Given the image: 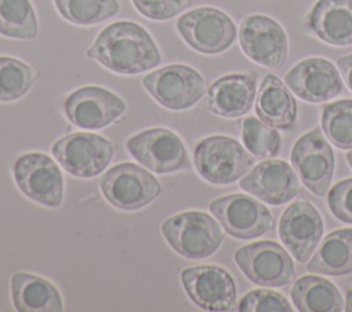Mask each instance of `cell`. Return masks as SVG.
I'll use <instances>...</instances> for the list:
<instances>
[{
	"mask_svg": "<svg viewBox=\"0 0 352 312\" xmlns=\"http://www.w3.org/2000/svg\"><path fill=\"white\" fill-rule=\"evenodd\" d=\"M87 56L118 74H139L161 63V54L148 32L131 21L102 29Z\"/></svg>",
	"mask_w": 352,
	"mask_h": 312,
	"instance_id": "cell-1",
	"label": "cell"
},
{
	"mask_svg": "<svg viewBox=\"0 0 352 312\" xmlns=\"http://www.w3.org/2000/svg\"><path fill=\"white\" fill-rule=\"evenodd\" d=\"M161 232L177 254L191 260L212 256L224 239L219 223L199 210H188L166 219Z\"/></svg>",
	"mask_w": 352,
	"mask_h": 312,
	"instance_id": "cell-2",
	"label": "cell"
},
{
	"mask_svg": "<svg viewBox=\"0 0 352 312\" xmlns=\"http://www.w3.org/2000/svg\"><path fill=\"white\" fill-rule=\"evenodd\" d=\"M254 164V157L242 144L224 135H214L198 142L194 150V165L199 176L217 186L236 181Z\"/></svg>",
	"mask_w": 352,
	"mask_h": 312,
	"instance_id": "cell-3",
	"label": "cell"
},
{
	"mask_svg": "<svg viewBox=\"0 0 352 312\" xmlns=\"http://www.w3.org/2000/svg\"><path fill=\"white\" fill-rule=\"evenodd\" d=\"M99 186L109 203L121 210L142 209L151 203L162 191L155 176L131 162L110 168L102 175Z\"/></svg>",
	"mask_w": 352,
	"mask_h": 312,
	"instance_id": "cell-4",
	"label": "cell"
},
{
	"mask_svg": "<svg viewBox=\"0 0 352 312\" xmlns=\"http://www.w3.org/2000/svg\"><path fill=\"white\" fill-rule=\"evenodd\" d=\"M52 155L70 175L81 179L95 177L110 164L116 147L96 133L74 132L52 144Z\"/></svg>",
	"mask_w": 352,
	"mask_h": 312,
	"instance_id": "cell-5",
	"label": "cell"
},
{
	"mask_svg": "<svg viewBox=\"0 0 352 312\" xmlns=\"http://www.w3.org/2000/svg\"><path fill=\"white\" fill-rule=\"evenodd\" d=\"M142 84L161 106L180 111L197 104L206 91L205 78L187 65H168L143 77Z\"/></svg>",
	"mask_w": 352,
	"mask_h": 312,
	"instance_id": "cell-6",
	"label": "cell"
},
{
	"mask_svg": "<svg viewBox=\"0 0 352 312\" xmlns=\"http://www.w3.org/2000/svg\"><path fill=\"white\" fill-rule=\"evenodd\" d=\"M176 29L188 47L206 55L226 51L236 38L232 19L214 7H198L184 12L177 19Z\"/></svg>",
	"mask_w": 352,
	"mask_h": 312,
	"instance_id": "cell-7",
	"label": "cell"
},
{
	"mask_svg": "<svg viewBox=\"0 0 352 312\" xmlns=\"http://www.w3.org/2000/svg\"><path fill=\"white\" fill-rule=\"evenodd\" d=\"M126 150L144 168L168 175L188 168V154L182 139L166 128H150L126 140Z\"/></svg>",
	"mask_w": 352,
	"mask_h": 312,
	"instance_id": "cell-8",
	"label": "cell"
},
{
	"mask_svg": "<svg viewBox=\"0 0 352 312\" xmlns=\"http://www.w3.org/2000/svg\"><path fill=\"white\" fill-rule=\"evenodd\" d=\"M234 260L250 282L264 287L285 286L296 275L290 254L271 241L253 242L239 247Z\"/></svg>",
	"mask_w": 352,
	"mask_h": 312,
	"instance_id": "cell-9",
	"label": "cell"
},
{
	"mask_svg": "<svg viewBox=\"0 0 352 312\" xmlns=\"http://www.w3.org/2000/svg\"><path fill=\"white\" fill-rule=\"evenodd\" d=\"M18 188L36 203L58 208L63 201V176L58 164L43 153H28L12 165Z\"/></svg>",
	"mask_w": 352,
	"mask_h": 312,
	"instance_id": "cell-10",
	"label": "cell"
},
{
	"mask_svg": "<svg viewBox=\"0 0 352 312\" xmlns=\"http://www.w3.org/2000/svg\"><path fill=\"white\" fill-rule=\"evenodd\" d=\"M209 210L224 231L238 239L258 238L275 225L268 208L245 194H230L217 198L210 202Z\"/></svg>",
	"mask_w": 352,
	"mask_h": 312,
	"instance_id": "cell-11",
	"label": "cell"
},
{
	"mask_svg": "<svg viewBox=\"0 0 352 312\" xmlns=\"http://www.w3.org/2000/svg\"><path fill=\"white\" fill-rule=\"evenodd\" d=\"M290 159L301 183L315 195L324 197L333 179L334 153L322 129L302 135L294 143Z\"/></svg>",
	"mask_w": 352,
	"mask_h": 312,
	"instance_id": "cell-12",
	"label": "cell"
},
{
	"mask_svg": "<svg viewBox=\"0 0 352 312\" xmlns=\"http://www.w3.org/2000/svg\"><path fill=\"white\" fill-rule=\"evenodd\" d=\"M239 44L245 55L260 66L282 69L287 58V37L282 26L265 15H249L239 26Z\"/></svg>",
	"mask_w": 352,
	"mask_h": 312,
	"instance_id": "cell-13",
	"label": "cell"
},
{
	"mask_svg": "<svg viewBox=\"0 0 352 312\" xmlns=\"http://www.w3.org/2000/svg\"><path fill=\"white\" fill-rule=\"evenodd\" d=\"M188 298L201 309L224 312L236 302V286L224 268L217 265L190 267L180 274Z\"/></svg>",
	"mask_w": 352,
	"mask_h": 312,
	"instance_id": "cell-14",
	"label": "cell"
},
{
	"mask_svg": "<svg viewBox=\"0 0 352 312\" xmlns=\"http://www.w3.org/2000/svg\"><path fill=\"white\" fill-rule=\"evenodd\" d=\"M126 109L125 102L102 87L88 85L73 91L63 102L66 118L81 129H100L113 124Z\"/></svg>",
	"mask_w": 352,
	"mask_h": 312,
	"instance_id": "cell-15",
	"label": "cell"
},
{
	"mask_svg": "<svg viewBox=\"0 0 352 312\" xmlns=\"http://www.w3.org/2000/svg\"><path fill=\"white\" fill-rule=\"evenodd\" d=\"M323 236V221L315 206L297 201L279 220V238L298 263H307Z\"/></svg>",
	"mask_w": 352,
	"mask_h": 312,
	"instance_id": "cell-16",
	"label": "cell"
},
{
	"mask_svg": "<svg viewBox=\"0 0 352 312\" xmlns=\"http://www.w3.org/2000/svg\"><path fill=\"white\" fill-rule=\"evenodd\" d=\"M239 187L268 205H282L300 192L296 170L282 159H268L245 175Z\"/></svg>",
	"mask_w": 352,
	"mask_h": 312,
	"instance_id": "cell-17",
	"label": "cell"
},
{
	"mask_svg": "<svg viewBox=\"0 0 352 312\" xmlns=\"http://www.w3.org/2000/svg\"><path fill=\"white\" fill-rule=\"evenodd\" d=\"M287 88L300 99L322 103L342 91V80L336 66L323 58H308L293 66L285 77Z\"/></svg>",
	"mask_w": 352,
	"mask_h": 312,
	"instance_id": "cell-18",
	"label": "cell"
},
{
	"mask_svg": "<svg viewBox=\"0 0 352 312\" xmlns=\"http://www.w3.org/2000/svg\"><path fill=\"white\" fill-rule=\"evenodd\" d=\"M256 76L234 73L217 78L208 89V109L224 118H236L246 114L256 99Z\"/></svg>",
	"mask_w": 352,
	"mask_h": 312,
	"instance_id": "cell-19",
	"label": "cell"
},
{
	"mask_svg": "<svg viewBox=\"0 0 352 312\" xmlns=\"http://www.w3.org/2000/svg\"><path fill=\"white\" fill-rule=\"evenodd\" d=\"M309 30L322 41L345 47L352 44V0H319L307 16Z\"/></svg>",
	"mask_w": 352,
	"mask_h": 312,
	"instance_id": "cell-20",
	"label": "cell"
},
{
	"mask_svg": "<svg viewBox=\"0 0 352 312\" xmlns=\"http://www.w3.org/2000/svg\"><path fill=\"white\" fill-rule=\"evenodd\" d=\"M256 114L267 125L287 131L297 120V103L287 85L276 76L267 74L256 98Z\"/></svg>",
	"mask_w": 352,
	"mask_h": 312,
	"instance_id": "cell-21",
	"label": "cell"
},
{
	"mask_svg": "<svg viewBox=\"0 0 352 312\" xmlns=\"http://www.w3.org/2000/svg\"><path fill=\"white\" fill-rule=\"evenodd\" d=\"M11 297L19 312H60L63 302L58 289L47 279L15 272L11 276Z\"/></svg>",
	"mask_w": 352,
	"mask_h": 312,
	"instance_id": "cell-22",
	"label": "cell"
},
{
	"mask_svg": "<svg viewBox=\"0 0 352 312\" xmlns=\"http://www.w3.org/2000/svg\"><path fill=\"white\" fill-rule=\"evenodd\" d=\"M307 269L309 272L338 276L352 272V228L337 230L320 243Z\"/></svg>",
	"mask_w": 352,
	"mask_h": 312,
	"instance_id": "cell-23",
	"label": "cell"
},
{
	"mask_svg": "<svg viewBox=\"0 0 352 312\" xmlns=\"http://www.w3.org/2000/svg\"><path fill=\"white\" fill-rule=\"evenodd\" d=\"M290 294L293 304L301 312H341L344 309L338 289L330 280L318 275L297 279Z\"/></svg>",
	"mask_w": 352,
	"mask_h": 312,
	"instance_id": "cell-24",
	"label": "cell"
},
{
	"mask_svg": "<svg viewBox=\"0 0 352 312\" xmlns=\"http://www.w3.org/2000/svg\"><path fill=\"white\" fill-rule=\"evenodd\" d=\"M38 33L37 18L29 0H0V34L32 40Z\"/></svg>",
	"mask_w": 352,
	"mask_h": 312,
	"instance_id": "cell-25",
	"label": "cell"
},
{
	"mask_svg": "<svg viewBox=\"0 0 352 312\" xmlns=\"http://www.w3.org/2000/svg\"><path fill=\"white\" fill-rule=\"evenodd\" d=\"M54 3L66 21L81 26L100 23L120 11L117 0H54Z\"/></svg>",
	"mask_w": 352,
	"mask_h": 312,
	"instance_id": "cell-26",
	"label": "cell"
},
{
	"mask_svg": "<svg viewBox=\"0 0 352 312\" xmlns=\"http://www.w3.org/2000/svg\"><path fill=\"white\" fill-rule=\"evenodd\" d=\"M37 77V70L25 62L11 56H0V102L22 98Z\"/></svg>",
	"mask_w": 352,
	"mask_h": 312,
	"instance_id": "cell-27",
	"label": "cell"
},
{
	"mask_svg": "<svg viewBox=\"0 0 352 312\" xmlns=\"http://www.w3.org/2000/svg\"><path fill=\"white\" fill-rule=\"evenodd\" d=\"M322 132L337 148L352 150V100L326 104L322 111Z\"/></svg>",
	"mask_w": 352,
	"mask_h": 312,
	"instance_id": "cell-28",
	"label": "cell"
},
{
	"mask_svg": "<svg viewBox=\"0 0 352 312\" xmlns=\"http://www.w3.org/2000/svg\"><path fill=\"white\" fill-rule=\"evenodd\" d=\"M242 142L246 150L260 159L274 158L280 150V135L278 129L257 118L243 120Z\"/></svg>",
	"mask_w": 352,
	"mask_h": 312,
	"instance_id": "cell-29",
	"label": "cell"
},
{
	"mask_svg": "<svg viewBox=\"0 0 352 312\" xmlns=\"http://www.w3.org/2000/svg\"><path fill=\"white\" fill-rule=\"evenodd\" d=\"M241 312H292L287 300L278 291L256 289L246 293L238 304Z\"/></svg>",
	"mask_w": 352,
	"mask_h": 312,
	"instance_id": "cell-30",
	"label": "cell"
},
{
	"mask_svg": "<svg viewBox=\"0 0 352 312\" xmlns=\"http://www.w3.org/2000/svg\"><path fill=\"white\" fill-rule=\"evenodd\" d=\"M135 8L153 21H166L191 5V0H132Z\"/></svg>",
	"mask_w": 352,
	"mask_h": 312,
	"instance_id": "cell-31",
	"label": "cell"
},
{
	"mask_svg": "<svg viewBox=\"0 0 352 312\" xmlns=\"http://www.w3.org/2000/svg\"><path fill=\"white\" fill-rule=\"evenodd\" d=\"M327 205L334 217L352 224V179L341 180L330 188Z\"/></svg>",
	"mask_w": 352,
	"mask_h": 312,
	"instance_id": "cell-32",
	"label": "cell"
},
{
	"mask_svg": "<svg viewBox=\"0 0 352 312\" xmlns=\"http://www.w3.org/2000/svg\"><path fill=\"white\" fill-rule=\"evenodd\" d=\"M337 66L341 71V76L348 85V88L352 91V55L342 56L337 60Z\"/></svg>",
	"mask_w": 352,
	"mask_h": 312,
	"instance_id": "cell-33",
	"label": "cell"
},
{
	"mask_svg": "<svg viewBox=\"0 0 352 312\" xmlns=\"http://www.w3.org/2000/svg\"><path fill=\"white\" fill-rule=\"evenodd\" d=\"M344 309L346 312H352V290L346 291V301H345V307Z\"/></svg>",
	"mask_w": 352,
	"mask_h": 312,
	"instance_id": "cell-34",
	"label": "cell"
},
{
	"mask_svg": "<svg viewBox=\"0 0 352 312\" xmlns=\"http://www.w3.org/2000/svg\"><path fill=\"white\" fill-rule=\"evenodd\" d=\"M346 159H348L349 166L352 168V151H348V153H346Z\"/></svg>",
	"mask_w": 352,
	"mask_h": 312,
	"instance_id": "cell-35",
	"label": "cell"
}]
</instances>
